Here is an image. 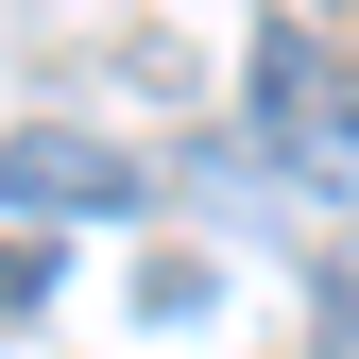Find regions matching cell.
<instances>
[{
  "label": "cell",
  "instance_id": "obj_2",
  "mask_svg": "<svg viewBox=\"0 0 359 359\" xmlns=\"http://www.w3.org/2000/svg\"><path fill=\"white\" fill-rule=\"evenodd\" d=\"M0 205H18V222H120L154 189H137V154L86 137V120H18V137H0Z\"/></svg>",
  "mask_w": 359,
  "mask_h": 359
},
{
  "label": "cell",
  "instance_id": "obj_1",
  "mask_svg": "<svg viewBox=\"0 0 359 359\" xmlns=\"http://www.w3.org/2000/svg\"><path fill=\"white\" fill-rule=\"evenodd\" d=\"M257 137H274L308 189L359 205V69L325 52V34H257Z\"/></svg>",
  "mask_w": 359,
  "mask_h": 359
},
{
  "label": "cell",
  "instance_id": "obj_3",
  "mask_svg": "<svg viewBox=\"0 0 359 359\" xmlns=\"http://www.w3.org/2000/svg\"><path fill=\"white\" fill-rule=\"evenodd\" d=\"M18 308H52V222H34V257H0V325Z\"/></svg>",
  "mask_w": 359,
  "mask_h": 359
}]
</instances>
